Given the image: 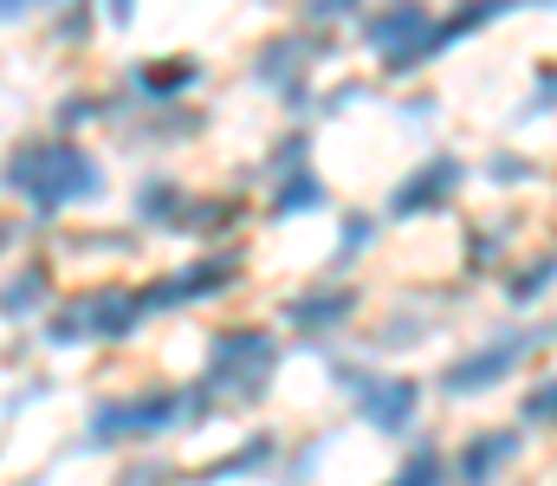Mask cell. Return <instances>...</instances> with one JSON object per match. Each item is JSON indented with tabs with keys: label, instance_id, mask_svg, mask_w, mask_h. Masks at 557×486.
I'll return each mask as SVG.
<instances>
[{
	"label": "cell",
	"instance_id": "obj_1",
	"mask_svg": "<svg viewBox=\"0 0 557 486\" xmlns=\"http://www.w3.org/2000/svg\"><path fill=\"white\" fill-rule=\"evenodd\" d=\"M7 188H20L39 214H59V208L98 201L104 175H98V162L85 157L78 144H20L7 157Z\"/></svg>",
	"mask_w": 557,
	"mask_h": 486
},
{
	"label": "cell",
	"instance_id": "obj_2",
	"mask_svg": "<svg viewBox=\"0 0 557 486\" xmlns=\"http://www.w3.org/2000/svg\"><path fill=\"white\" fill-rule=\"evenodd\" d=\"M208 383L214 389H234V396H260L267 389V376L278 370V344L273 331H260V324H240V331H221L214 344H208Z\"/></svg>",
	"mask_w": 557,
	"mask_h": 486
},
{
	"label": "cell",
	"instance_id": "obj_3",
	"mask_svg": "<svg viewBox=\"0 0 557 486\" xmlns=\"http://www.w3.org/2000/svg\"><path fill=\"white\" fill-rule=\"evenodd\" d=\"M363 39L389 59V72H396V78H409L421 59L441 46V39H434L428 7H416V0H396V7H383V13H370V20H363Z\"/></svg>",
	"mask_w": 557,
	"mask_h": 486
},
{
	"label": "cell",
	"instance_id": "obj_4",
	"mask_svg": "<svg viewBox=\"0 0 557 486\" xmlns=\"http://www.w3.org/2000/svg\"><path fill=\"white\" fill-rule=\"evenodd\" d=\"M182 409H188V396H175V389H149L137 402H98V409H91V448L162 435V428L182 422Z\"/></svg>",
	"mask_w": 557,
	"mask_h": 486
},
{
	"label": "cell",
	"instance_id": "obj_5",
	"mask_svg": "<svg viewBox=\"0 0 557 486\" xmlns=\"http://www.w3.org/2000/svg\"><path fill=\"white\" fill-rule=\"evenodd\" d=\"M532 344H545V331H519V337H499V344H486V350H473V357H460V363H447V376H441V389L447 396H473V389H493Z\"/></svg>",
	"mask_w": 557,
	"mask_h": 486
},
{
	"label": "cell",
	"instance_id": "obj_6",
	"mask_svg": "<svg viewBox=\"0 0 557 486\" xmlns=\"http://www.w3.org/2000/svg\"><path fill=\"white\" fill-rule=\"evenodd\" d=\"M240 279V260L227 253V260H195L182 279H162V286H149V292H137L143 312H156V306H182V299H208V292H227Z\"/></svg>",
	"mask_w": 557,
	"mask_h": 486
},
{
	"label": "cell",
	"instance_id": "obj_7",
	"mask_svg": "<svg viewBox=\"0 0 557 486\" xmlns=\"http://www.w3.org/2000/svg\"><path fill=\"white\" fill-rule=\"evenodd\" d=\"M357 389H363V415H370L383 435H403V428H416L421 383H409V376H363Z\"/></svg>",
	"mask_w": 557,
	"mask_h": 486
},
{
	"label": "cell",
	"instance_id": "obj_8",
	"mask_svg": "<svg viewBox=\"0 0 557 486\" xmlns=\"http://www.w3.org/2000/svg\"><path fill=\"white\" fill-rule=\"evenodd\" d=\"M454 188H460V162H454V157H434V162H421L416 175L396 188L389 214H421V208H441Z\"/></svg>",
	"mask_w": 557,
	"mask_h": 486
},
{
	"label": "cell",
	"instance_id": "obj_9",
	"mask_svg": "<svg viewBox=\"0 0 557 486\" xmlns=\"http://www.w3.org/2000/svg\"><path fill=\"white\" fill-rule=\"evenodd\" d=\"M350 312H357V292H344V286H337V292H305V299H292V306H285V319L298 324L305 337H324V331H337Z\"/></svg>",
	"mask_w": 557,
	"mask_h": 486
},
{
	"label": "cell",
	"instance_id": "obj_10",
	"mask_svg": "<svg viewBox=\"0 0 557 486\" xmlns=\"http://www.w3.org/2000/svg\"><path fill=\"white\" fill-rule=\"evenodd\" d=\"M85 324H91L98 337H131V331L143 324L137 292H111V286H104V292H91V299H85Z\"/></svg>",
	"mask_w": 557,
	"mask_h": 486
},
{
	"label": "cell",
	"instance_id": "obj_11",
	"mask_svg": "<svg viewBox=\"0 0 557 486\" xmlns=\"http://www.w3.org/2000/svg\"><path fill=\"white\" fill-rule=\"evenodd\" d=\"M512 454H519V435H480L460 448V481H493Z\"/></svg>",
	"mask_w": 557,
	"mask_h": 486
},
{
	"label": "cell",
	"instance_id": "obj_12",
	"mask_svg": "<svg viewBox=\"0 0 557 486\" xmlns=\"http://www.w3.org/2000/svg\"><path fill=\"white\" fill-rule=\"evenodd\" d=\"M46 292H52V273L46 266H26L20 279L0 286V319H26L33 306H46Z\"/></svg>",
	"mask_w": 557,
	"mask_h": 486
},
{
	"label": "cell",
	"instance_id": "obj_13",
	"mask_svg": "<svg viewBox=\"0 0 557 486\" xmlns=\"http://www.w3.org/2000/svg\"><path fill=\"white\" fill-rule=\"evenodd\" d=\"M260 85H285V98L305 104V85H298V46H292V39H278V46L260 52Z\"/></svg>",
	"mask_w": 557,
	"mask_h": 486
},
{
	"label": "cell",
	"instance_id": "obj_14",
	"mask_svg": "<svg viewBox=\"0 0 557 486\" xmlns=\"http://www.w3.org/2000/svg\"><path fill=\"white\" fill-rule=\"evenodd\" d=\"M305 208H324V182L311 175V169H285V188L273 195V214H305Z\"/></svg>",
	"mask_w": 557,
	"mask_h": 486
},
{
	"label": "cell",
	"instance_id": "obj_15",
	"mask_svg": "<svg viewBox=\"0 0 557 486\" xmlns=\"http://www.w3.org/2000/svg\"><path fill=\"white\" fill-rule=\"evenodd\" d=\"M506 7H512V0H467V7H454V20H447V26H434V39H441V46H454V39H467L473 26H493Z\"/></svg>",
	"mask_w": 557,
	"mask_h": 486
},
{
	"label": "cell",
	"instance_id": "obj_16",
	"mask_svg": "<svg viewBox=\"0 0 557 486\" xmlns=\"http://www.w3.org/2000/svg\"><path fill=\"white\" fill-rule=\"evenodd\" d=\"M182 208H188V195H182V188H169V182H143V195H137V214H143V221L175 227V221H182Z\"/></svg>",
	"mask_w": 557,
	"mask_h": 486
},
{
	"label": "cell",
	"instance_id": "obj_17",
	"mask_svg": "<svg viewBox=\"0 0 557 486\" xmlns=\"http://www.w3.org/2000/svg\"><path fill=\"white\" fill-rule=\"evenodd\" d=\"M137 78H143V91H156V98L188 91V85H195V59H149Z\"/></svg>",
	"mask_w": 557,
	"mask_h": 486
},
{
	"label": "cell",
	"instance_id": "obj_18",
	"mask_svg": "<svg viewBox=\"0 0 557 486\" xmlns=\"http://www.w3.org/2000/svg\"><path fill=\"white\" fill-rule=\"evenodd\" d=\"M273 461V435H253L240 454H227L221 468H214V481H234V474H253V468H267Z\"/></svg>",
	"mask_w": 557,
	"mask_h": 486
},
{
	"label": "cell",
	"instance_id": "obj_19",
	"mask_svg": "<svg viewBox=\"0 0 557 486\" xmlns=\"http://www.w3.org/2000/svg\"><path fill=\"white\" fill-rule=\"evenodd\" d=\"M447 474V461L434 454V448H416V454H403V468H396V481H409V486H434Z\"/></svg>",
	"mask_w": 557,
	"mask_h": 486
},
{
	"label": "cell",
	"instance_id": "obj_20",
	"mask_svg": "<svg viewBox=\"0 0 557 486\" xmlns=\"http://www.w3.org/2000/svg\"><path fill=\"white\" fill-rule=\"evenodd\" d=\"M78 337H91L85 306H65V312H52V324H46V344H78Z\"/></svg>",
	"mask_w": 557,
	"mask_h": 486
},
{
	"label": "cell",
	"instance_id": "obj_21",
	"mask_svg": "<svg viewBox=\"0 0 557 486\" xmlns=\"http://www.w3.org/2000/svg\"><path fill=\"white\" fill-rule=\"evenodd\" d=\"M545 286H552V260H539V266H525V273L512 279V306H532V299H545Z\"/></svg>",
	"mask_w": 557,
	"mask_h": 486
},
{
	"label": "cell",
	"instance_id": "obj_22",
	"mask_svg": "<svg viewBox=\"0 0 557 486\" xmlns=\"http://www.w3.org/2000/svg\"><path fill=\"white\" fill-rule=\"evenodd\" d=\"M552 409H557V389H552V376H545V383L525 396V422H532V428H545V422H552Z\"/></svg>",
	"mask_w": 557,
	"mask_h": 486
},
{
	"label": "cell",
	"instance_id": "obj_23",
	"mask_svg": "<svg viewBox=\"0 0 557 486\" xmlns=\"http://www.w3.org/2000/svg\"><path fill=\"white\" fill-rule=\"evenodd\" d=\"M370 234H376V221H370V214H350V221H344V260H357V253L370 247Z\"/></svg>",
	"mask_w": 557,
	"mask_h": 486
},
{
	"label": "cell",
	"instance_id": "obj_24",
	"mask_svg": "<svg viewBox=\"0 0 557 486\" xmlns=\"http://www.w3.org/2000/svg\"><path fill=\"white\" fill-rule=\"evenodd\" d=\"M486 175H493V182H525V175H532V162H525V157H493V162H486Z\"/></svg>",
	"mask_w": 557,
	"mask_h": 486
},
{
	"label": "cell",
	"instance_id": "obj_25",
	"mask_svg": "<svg viewBox=\"0 0 557 486\" xmlns=\"http://www.w3.org/2000/svg\"><path fill=\"white\" fill-rule=\"evenodd\" d=\"M363 0H305V20H344V13H357Z\"/></svg>",
	"mask_w": 557,
	"mask_h": 486
},
{
	"label": "cell",
	"instance_id": "obj_26",
	"mask_svg": "<svg viewBox=\"0 0 557 486\" xmlns=\"http://www.w3.org/2000/svg\"><path fill=\"white\" fill-rule=\"evenodd\" d=\"M305 150H311L305 137H285V144H278V157H273V175H285V169H298V162H305Z\"/></svg>",
	"mask_w": 557,
	"mask_h": 486
},
{
	"label": "cell",
	"instance_id": "obj_27",
	"mask_svg": "<svg viewBox=\"0 0 557 486\" xmlns=\"http://www.w3.org/2000/svg\"><path fill=\"white\" fill-rule=\"evenodd\" d=\"M85 33H91V20H85V7H72V20H59V39H72V46H78Z\"/></svg>",
	"mask_w": 557,
	"mask_h": 486
},
{
	"label": "cell",
	"instance_id": "obj_28",
	"mask_svg": "<svg viewBox=\"0 0 557 486\" xmlns=\"http://www.w3.org/2000/svg\"><path fill=\"white\" fill-rule=\"evenodd\" d=\"M85 117H91V98H78V104H65V111H59V130H72V124H85Z\"/></svg>",
	"mask_w": 557,
	"mask_h": 486
},
{
	"label": "cell",
	"instance_id": "obj_29",
	"mask_svg": "<svg viewBox=\"0 0 557 486\" xmlns=\"http://www.w3.org/2000/svg\"><path fill=\"white\" fill-rule=\"evenodd\" d=\"M111 20H117V26H131V20H137V0H111Z\"/></svg>",
	"mask_w": 557,
	"mask_h": 486
},
{
	"label": "cell",
	"instance_id": "obj_30",
	"mask_svg": "<svg viewBox=\"0 0 557 486\" xmlns=\"http://www.w3.org/2000/svg\"><path fill=\"white\" fill-rule=\"evenodd\" d=\"M7 240H13V221H0V247H7Z\"/></svg>",
	"mask_w": 557,
	"mask_h": 486
},
{
	"label": "cell",
	"instance_id": "obj_31",
	"mask_svg": "<svg viewBox=\"0 0 557 486\" xmlns=\"http://www.w3.org/2000/svg\"><path fill=\"white\" fill-rule=\"evenodd\" d=\"M539 7H545V0H539Z\"/></svg>",
	"mask_w": 557,
	"mask_h": 486
}]
</instances>
